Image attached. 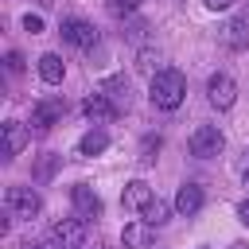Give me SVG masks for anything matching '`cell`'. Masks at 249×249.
Here are the masks:
<instances>
[{
    "label": "cell",
    "instance_id": "6da1fadb",
    "mask_svg": "<svg viewBox=\"0 0 249 249\" xmlns=\"http://www.w3.org/2000/svg\"><path fill=\"white\" fill-rule=\"evenodd\" d=\"M148 97H152V105L156 109H179L183 105V97H187V78H183V70H175V66H163L152 82H148Z\"/></svg>",
    "mask_w": 249,
    "mask_h": 249
},
{
    "label": "cell",
    "instance_id": "7a4b0ae2",
    "mask_svg": "<svg viewBox=\"0 0 249 249\" xmlns=\"http://www.w3.org/2000/svg\"><path fill=\"white\" fill-rule=\"evenodd\" d=\"M187 148H191V156H198V160H214V156H222L226 136H222L218 124H198V128L187 136Z\"/></svg>",
    "mask_w": 249,
    "mask_h": 249
},
{
    "label": "cell",
    "instance_id": "3957f363",
    "mask_svg": "<svg viewBox=\"0 0 249 249\" xmlns=\"http://www.w3.org/2000/svg\"><path fill=\"white\" fill-rule=\"evenodd\" d=\"M58 35H62V43H70V47H78V51L97 47V27H93L89 19H82V16H66V19L58 23Z\"/></svg>",
    "mask_w": 249,
    "mask_h": 249
},
{
    "label": "cell",
    "instance_id": "277c9868",
    "mask_svg": "<svg viewBox=\"0 0 249 249\" xmlns=\"http://www.w3.org/2000/svg\"><path fill=\"white\" fill-rule=\"evenodd\" d=\"M4 206H8L12 218H35V214L43 210V198H39L35 187H19V183H16V187H8Z\"/></svg>",
    "mask_w": 249,
    "mask_h": 249
},
{
    "label": "cell",
    "instance_id": "5b68a950",
    "mask_svg": "<svg viewBox=\"0 0 249 249\" xmlns=\"http://www.w3.org/2000/svg\"><path fill=\"white\" fill-rule=\"evenodd\" d=\"M62 113H66V101H62V97H54V93H51V97H39V101L31 105V128H35V132H47L51 124L62 121Z\"/></svg>",
    "mask_w": 249,
    "mask_h": 249
},
{
    "label": "cell",
    "instance_id": "8992f818",
    "mask_svg": "<svg viewBox=\"0 0 249 249\" xmlns=\"http://www.w3.org/2000/svg\"><path fill=\"white\" fill-rule=\"evenodd\" d=\"M206 101H210L214 109H222V113H226V109L237 101V86H233V78H230V74H222V70H218V74H210V78H206Z\"/></svg>",
    "mask_w": 249,
    "mask_h": 249
},
{
    "label": "cell",
    "instance_id": "52a82bcc",
    "mask_svg": "<svg viewBox=\"0 0 249 249\" xmlns=\"http://www.w3.org/2000/svg\"><path fill=\"white\" fill-rule=\"evenodd\" d=\"M70 202H74V214H78L82 222L101 218V195H97L89 183H74V187H70Z\"/></svg>",
    "mask_w": 249,
    "mask_h": 249
},
{
    "label": "cell",
    "instance_id": "ba28073f",
    "mask_svg": "<svg viewBox=\"0 0 249 249\" xmlns=\"http://www.w3.org/2000/svg\"><path fill=\"white\" fill-rule=\"evenodd\" d=\"M218 43L226 51H245L249 47V16H233L218 27Z\"/></svg>",
    "mask_w": 249,
    "mask_h": 249
},
{
    "label": "cell",
    "instance_id": "9c48e42d",
    "mask_svg": "<svg viewBox=\"0 0 249 249\" xmlns=\"http://www.w3.org/2000/svg\"><path fill=\"white\" fill-rule=\"evenodd\" d=\"M97 93H105V97L117 105V113L132 105V86H128V78H124V74H109V78L97 86Z\"/></svg>",
    "mask_w": 249,
    "mask_h": 249
},
{
    "label": "cell",
    "instance_id": "30bf717a",
    "mask_svg": "<svg viewBox=\"0 0 249 249\" xmlns=\"http://www.w3.org/2000/svg\"><path fill=\"white\" fill-rule=\"evenodd\" d=\"M51 233H54V237H58L66 249H82V245H86V222H82L78 214H74V218L54 222V226H51Z\"/></svg>",
    "mask_w": 249,
    "mask_h": 249
},
{
    "label": "cell",
    "instance_id": "8fae6325",
    "mask_svg": "<svg viewBox=\"0 0 249 249\" xmlns=\"http://www.w3.org/2000/svg\"><path fill=\"white\" fill-rule=\"evenodd\" d=\"M202 202H206V195H202V187H198V183H183L171 206H175V214H183V218H195V214L202 210Z\"/></svg>",
    "mask_w": 249,
    "mask_h": 249
},
{
    "label": "cell",
    "instance_id": "7c38bea8",
    "mask_svg": "<svg viewBox=\"0 0 249 249\" xmlns=\"http://www.w3.org/2000/svg\"><path fill=\"white\" fill-rule=\"evenodd\" d=\"M121 241H124V249H152L156 226H148L144 218H136V222H128V226L121 230Z\"/></svg>",
    "mask_w": 249,
    "mask_h": 249
},
{
    "label": "cell",
    "instance_id": "4fadbf2b",
    "mask_svg": "<svg viewBox=\"0 0 249 249\" xmlns=\"http://www.w3.org/2000/svg\"><path fill=\"white\" fill-rule=\"evenodd\" d=\"M27 124H19V121H8L4 124V163H12L23 148H27Z\"/></svg>",
    "mask_w": 249,
    "mask_h": 249
},
{
    "label": "cell",
    "instance_id": "5bb4252c",
    "mask_svg": "<svg viewBox=\"0 0 249 249\" xmlns=\"http://www.w3.org/2000/svg\"><path fill=\"white\" fill-rule=\"evenodd\" d=\"M82 113H86L93 124H105V121H113V117H117V105H113L105 93H89V97L82 101Z\"/></svg>",
    "mask_w": 249,
    "mask_h": 249
},
{
    "label": "cell",
    "instance_id": "9a60e30c",
    "mask_svg": "<svg viewBox=\"0 0 249 249\" xmlns=\"http://www.w3.org/2000/svg\"><path fill=\"white\" fill-rule=\"evenodd\" d=\"M152 198H156V195H152V187H148L144 179H132V183H124V191H121V206H124V210H144Z\"/></svg>",
    "mask_w": 249,
    "mask_h": 249
},
{
    "label": "cell",
    "instance_id": "2e32d148",
    "mask_svg": "<svg viewBox=\"0 0 249 249\" xmlns=\"http://www.w3.org/2000/svg\"><path fill=\"white\" fill-rule=\"evenodd\" d=\"M105 148H109V132H105L101 124H93V128H89V132L78 140V148H74V152H78L82 160H93V156H101Z\"/></svg>",
    "mask_w": 249,
    "mask_h": 249
},
{
    "label": "cell",
    "instance_id": "e0dca14e",
    "mask_svg": "<svg viewBox=\"0 0 249 249\" xmlns=\"http://www.w3.org/2000/svg\"><path fill=\"white\" fill-rule=\"evenodd\" d=\"M39 78H43L47 86H62V78H66V62H62L54 51L39 54Z\"/></svg>",
    "mask_w": 249,
    "mask_h": 249
},
{
    "label": "cell",
    "instance_id": "ac0fdd59",
    "mask_svg": "<svg viewBox=\"0 0 249 249\" xmlns=\"http://www.w3.org/2000/svg\"><path fill=\"white\" fill-rule=\"evenodd\" d=\"M171 210H175V206H167L163 198H152V202H148V206L140 210V218H144L148 226H156V230H160V226H167V218H171Z\"/></svg>",
    "mask_w": 249,
    "mask_h": 249
},
{
    "label": "cell",
    "instance_id": "d6986e66",
    "mask_svg": "<svg viewBox=\"0 0 249 249\" xmlns=\"http://www.w3.org/2000/svg\"><path fill=\"white\" fill-rule=\"evenodd\" d=\"M148 31H152V23H148V19H140V16H128V19L121 23V35H124L128 43H144V39H148Z\"/></svg>",
    "mask_w": 249,
    "mask_h": 249
},
{
    "label": "cell",
    "instance_id": "ffe728a7",
    "mask_svg": "<svg viewBox=\"0 0 249 249\" xmlns=\"http://www.w3.org/2000/svg\"><path fill=\"white\" fill-rule=\"evenodd\" d=\"M136 70L140 74H148V78H156L163 66H160V51H152V47H140V54H136Z\"/></svg>",
    "mask_w": 249,
    "mask_h": 249
},
{
    "label": "cell",
    "instance_id": "44dd1931",
    "mask_svg": "<svg viewBox=\"0 0 249 249\" xmlns=\"http://www.w3.org/2000/svg\"><path fill=\"white\" fill-rule=\"evenodd\" d=\"M58 163H62V156H54V152H47V156L39 160V167H35V179H39V183H47V179H54V171H58Z\"/></svg>",
    "mask_w": 249,
    "mask_h": 249
},
{
    "label": "cell",
    "instance_id": "7402d4cb",
    "mask_svg": "<svg viewBox=\"0 0 249 249\" xmlns=\"http://www.w3.org/2000/svg\"><path fill=\"white\" fill-rule=\"evenodd\" d=\"M144 0H105V8H109V16H117V19H128V16H136V8H140Z\"/></svg>",
    "mask_w": 249,
    "mask_h": 249
},
{
    "label": "cell",
    "instance_id": "603a6c76",
    "mask_svg": "<svg viewBox=\"0 0 249 249\" xmlns=\"http://www.w3.org/2000/svg\"><path fill=\"white\" fill-rule=\"evenodd\" d=\"M23 31L39 35V31H43V16H39V12H27V16H23Z\"/></svg>",
    "mask_w": 249,
    "mask_h": 249
},
{
    "label": "cell",
    "instance_id": "cb8c5ba5",
    "mask_svg": "<svg viewBox=\"0 0 249 249\" xmlns=\"http://www.w3.org/2000/svg\"><path fill=\"white\" fill-rule=\"evenodd\" d=\"M4 66H8V74H19V70H23V54H19V51H8V54H4Z\"/></svg>",
    "mask_w": 249,
    "mask_h": 249
},
{
    "label": "cell",
    "instance_id": "d4e9b609",
    "mask_svg": "<svg viewBox=\"0 0 249 249\" xmlns=\"http://www.w3.org/2000/svg\"><path fill=\"white\" fill-rule=\"evenodd\" d=\"M152 152H160V136H148V140H144V156H140V160H144V163H152V160H156Z\"/></svg>",
    "mask_w": 249,
    "mask_h": 249
},
{
    "label": "cell",
    "instance_id": "484cf974",
    "mask_svg": "<svg viewBox=\"0 0 249 249\" xmlns=\"http://www.w3.org/2000/svg\"><path fill=\"white\" fill-rule=\"evenodd\" d=\"M210 12H226V8H233V0H202Z\"/></svg>",
    "mask_w": 249,
    "mask_h": 249
},
{
    "label": "cell",
    "instance_id": "4316f807",
    "mask_svg": "<svg viewBox=\"0 0 249 249\" xmlns=\"http://www.w3.org/2000/svg\"><path fill=\"white\" fill-rule=\"evenodd\" d=\"M237 222H241V226H249V198H241V202H237Z\"/></svg>",
    "mask_w": 249,
    "mask_h": 249
},
{
    "label": "cell",
    "instance_id": "83f0119b",
    "mask_svg": "<svg viewBox=\"0 0 249 249\" xmlns=\"http://www.w3.org/2000/svg\"><path fill=\"white\" fill-rule=\"evenodd\" d=\"M245 183H249V167H245Z\"/></svg>",
    "mask_w": 249,
    "mask_h": 249
},
{
    "label": "cell",
    "instance_id": "f1b7e54d",
    "mask_svg": "<svg viewBox=\"0 0 249 249\" xmlns=\"http://www.w3.org/2000/svg\"><path fill=\"white\" fill-rule=\"evenodd\" d=\"M198 249H206V245H198Z\"/></svg>",
    "mask_w": 249,
    "mask_h": 249
}]
</instances>
